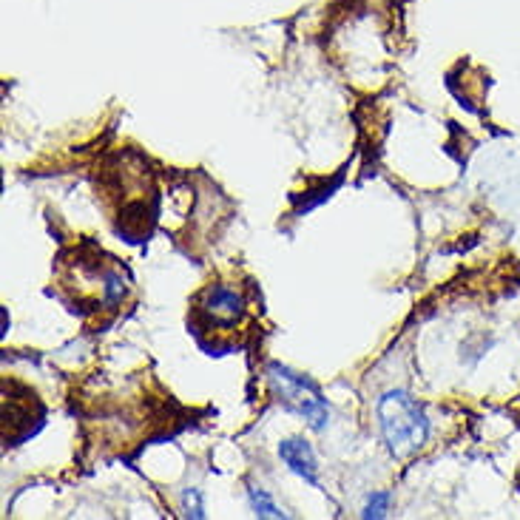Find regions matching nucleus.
<instances>
[{
    "label": "nucleus",
    "instance_id": "nucleus-1",
    "mask_svg": "<svg viewBox=\"0 0 520 520\" xmlns=\"http://www.w3.org/2000/svg\"><path fill=\"white\" fill-rule=\"evenodd\" d=\"M378 427L387 441V447L395 458H410L418 449L427 444L430 435V421L424 410L413 401V395L404 390L381 395L376 407Z\"/></svg>",
    "mask_w": 520,
    "mask_h": 520
},
{
    "label": "nucleus",
    "instance_id": "nucleus-2",
    "mask_svg": "<svg viewBox=\"0 0 520 520\" xmlns=\"http://www.w3.org/2000/svg\"><path fill=\"white\" fill-rule=\"evenodd\" d=\"M268 373L270 384H273V393L279 395V401L285 404L287 410L305 415L307 421H310V427L319 432L330 424V407L324 401L322 390L310 378L293 373L290 367L279 364V361L270 364Z\"/></svg>",
    "mask_w": 520,
    "mask_h": 520
},
{
    "label": "nucleus",
    "instance_id": "nucleus-3",
    "mask_svg": "<svg viewBox=\"0 0 520 520\" xmlns=\"http://www.w3.org/2000/svg\"><path fill=\"white\" fill-rule=\"evenodd\" d=\"M245 296L228 285H211L197 299V327L214 333H231L245 322Z\"/></svg>",
    "mask_w": 520,
    "mask_h": 520
},
{
    "label": "nucleus",
    "instance_id": "nucleus-4",
    "mask_svg": "<svg viewBox=\"0 0 520 520\" xmlns=\"http://www.w3.org/2000/svg\"><path fill=\"white\" fill-rule=\"evenodd\" d=\"M279 458L285 461L290 472H296L302 481L310 486H319V461L313 455V449L302 438H287L279 444Z\"/></svg>",
    "mask_w": 520,
    "mask_h": 520
},
{
    "label": "nucleus",
    "instance_id": "nucleus-5",
    "mask_svg": "<svg viewBox=\"0 0 520 520\" xmlns=\"http://www.w3.org/2000/svg\"><path fill=\"white\" fill-rule=\"evenodd\" d=\"M248 498H251L256 518H287L285 509H279V503L273 501L262 486H251V489H248Z\"/></svg>",
    "mask_w": 520,
    "mask_h": 520
},
{
    "label": "nucleus",
    "instance_id": "nucleus-6",
    "mask_svg": "<svg viewBox=\"0 0 520 520\" xmlns=\"http://www.w3.org/2000/svg\"><path fill=\"white\" fill-rule=\"evenodd\" d=\"M182 512L188 518H205V506H202L199 489H185V495H182Z\"/></svg>",
    "mask_w": 520,
    "mask_h": 520
},
{
    "label": "nucleus",
    "instance_id": "nucleus-7",
    "mask_svg": "<svg viewBox=\"0 0 520 520\" xmlns=\"http://www.w3.org/2000/svg\"><path fill=\"white\" fill-rule=\"evenodd\" d=\"M387 506H390V492H376L364 506V518H384Z\"/></svg>",
    "mask_w": 520,
    "mask_h": 520
}]
</instances>
